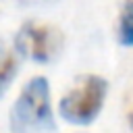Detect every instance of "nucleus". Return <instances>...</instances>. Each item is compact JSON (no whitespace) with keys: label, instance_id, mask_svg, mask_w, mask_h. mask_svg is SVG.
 I'll use <instances>...</instances> for the list:
<instances>
[{"label":"nucleus","instance_id":"423d86ee","mask_svg":"<svg viewBox=\"0 0 133 133\" xmlns=\"http://www.w3.org/2000/svg\"><path fill=\"white\" fill-rule=\"evenodd\" d=\"M12 4H21V6H44V4H52L56 0H6Z\"/></svg>","mask_w":133,"mask_h":133},{"label":"nucleus","instance_id":"20e7f679","mask_svg":"<svg viewBox=\"0 0 133 133\" xmlns=\"http://www.w3.org/2000/svg\"><path fill=\"white\" fill-rule=\"evenodd\" d=\"M17 73H19L17 50L15 48H8L4 42H0V98L6 94V89L15 81Z\"/></svg>","mask_w":133,"mask_h":133},{"label":"nucleus","instance_id":"f257e3e1","mask_svg":"<svg viewBox=\"0 0 133 133\" xmlns=\"http://www.w3.org/2000/svg\"><path fill=\"white\" fill-rule=\"evenodd\" d=\"M10 133H54L56 123L50 106V85L46 77H33L25 83L8 114Z\"/></svg>","mask_w":133,"mask_h":133},{"label":"nucleus","instance_id":"f03ea898","mask_svg":"<svg viewBox=\"0 0 133 133\" xmlns=\"http://www.w3.org/2000/svg\"><path fill=\"white\" fill-rule=\"evenodd\" d=\"M106 94H108V83L104 77L83 75L62 96V100L58 104V112L66 123L89 125L102 112Z\"/></svg>","mask_w":133,"mask_h":133},{"label":"nucleus","instance_id":"39448f33","mask_svg":"<svg viewBox=\"0 0 133 133\" xmlns=\"http://www.w3.org/2000/svg\"><path fill=\"white\" fill-rule=\"evenodd\" d=\"M116 39L121 46H127V48L133 46V0L123 2L118 25H116Z\"/></svg>","mask_w":133,"mask_h":133},{"label":"nucleus","instance_id":"0eeeda50","mask_svg":"<svg viewBox=\"0 0 133 133\" xmlns=\"http://www.w3.org/2000/svg\"><path fill=\"white\" fill-rule=\"evenodd\" d=\"M129 123H131V127H133V114H131V116H129Z\"/></svg>","mask_w":133,"mask_h":133},{"label":"nucleus","instance_id":"7ed1b4c3","mask_svg":"<svg viewBox=\"0 0 133 133\" xmlns=\"http://www.w3.org/2000/svg\"><path fill=\"white\" fill-rule=\"evenodd\" d=\"M17 54L35 62H54L64 50V35L58 27L39 21H27L15 35Z\"/></svg>","mask_w":133,"mask_h":133}]
</instances>
